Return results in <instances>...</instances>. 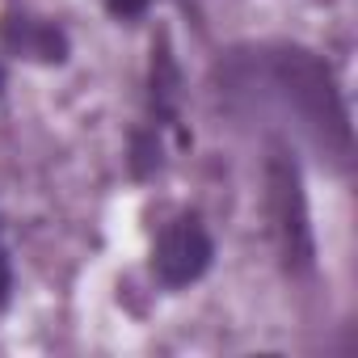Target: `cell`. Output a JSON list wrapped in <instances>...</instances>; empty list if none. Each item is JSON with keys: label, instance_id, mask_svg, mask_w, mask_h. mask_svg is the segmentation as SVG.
Wrapping results in <instances>:
<instances>
[{"label": "cell", "instance_id": "cell-1", "mask_svg": "<svg viewBox=\"0 0 358 358\" xmlns=\"http://www.w3.org/2000/svg\"><path fill=\"white\" fill-rule=\"evenodd\" d=\"M211 236L203 232L199 220H177L160 232L156 241V253H152V266L160 274V282L169 287H186L194 278H203V270L211 266Z\"/></svg>", "mask_w": 358, "mask_h": 358}, {"label": "cell", "instance_id": "cell-2", "mask_svg": "<svg viewBox=\"0 0 358 358\" xmlns=\"http://www.w3.org/2000/svg\"><path fill=\"white\" fill-rule=\"evenodd\" d=\"M5 34H9V43L13 47H22V51H30V55H38V59H64L59 51H64V38L55 34V30H47V26H34V22H9L5 26Z\"/></svg>", "mask_w": 358, "mask_h": 358}, {"label": "cell", "instance_id": "cell-3", "mask_svg": "<svg viewBox=\"0 0 358 358\" xmlns=\"http://www.w3.org/2000/svg\"><path fill=\"white\" fill-rule=\"evenodd\" d=\"M5 287H9V266H5V253H0V295H5Z\"/></svg>", "mask_w": 358, "mask_h": 358}, {"label": "cell", "instance_id": "cell-4", "mask_svg": "<svg viewBox=\"0 0 358 358\" xmlns=\"http://www.w3.org/2000/svg\"><path fill=\"white\" fill-rule=\"evenodd\" d=\"M0 85H5V76H0Z\"/></svg>", "mask_w": 358, "mask_h": 358}]
</instances>
